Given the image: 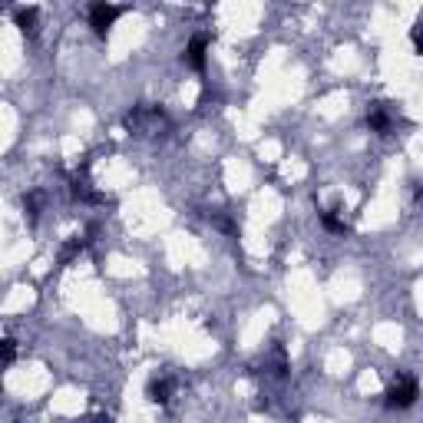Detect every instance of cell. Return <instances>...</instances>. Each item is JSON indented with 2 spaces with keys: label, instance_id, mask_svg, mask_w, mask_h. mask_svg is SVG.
Segmentation results:
<instances>
[{
  "label": "cell",
  "instance_id": "obj_3",
  "mask_svg": "<svg viewBox=\"0 0 423 423\" xmlns=\"http://www.w3.org/2000/svg\"><path fill=\"white\" fill-rule=\"evenodd\" d=\"M126 7H116V4H93L89 7V27H93V33L97 37H106L109 30H113V23L119 17H123Z\"/></svg>",
  "mask_w": 423,
  "mask_h": 423
},
{
  "label": "cell",
  "instance_id": "obj_10",
  "mask_svg": "<svg viewBox=\"0 0 423 423\" xmlns=\"http://www.w3.org/2000/svg\"><path fill=\"white\" fill-rule=\"evenodd\" d=\"M10 364H13V341L7 337L4 341V367H10Z\"/></svg>",
  "mask_w": 423,
  "mask_h": 423
},
{
  "label": "cell",
  "instance_id": "obj_1",
  "mask_svg": "<svg viewBox=\"0 0 423 423\" xmlns=\"http://www.w3.org/2000/svg\"><path fill=\"white\" fill-rule=\"evenodd\" d=\"M126 126L139 136H165L169 129V119L159 106H136L133 113L126 116Z\"/></svg>",
  "mask_w": 423,
  "mask_h": 423
},
{
  "label": "cell",
  "instance_id": "obj_12",
  "mask_svg": "<svg viewBox=\"0 0 423 423\" xmlns=\"http://www.w3.org/2000/svg\"><path fill=\"white\" fill-rule=\"evenodd\" d=\"M417 202H420V209H423V189H417Z\"/></svg>",
  "mask_w": 423,
  "mask_h": 423
},
{
  "label": "cell",
  "instance_id": "obj_9",
  "mask_svg": "<svg viewBox=\"0 0 423 423\" xmlns=\"http://www.w3.org/2000/svg\"><path fill=\"white\" fill-rule=\"evenodd\" d=\"M317 219H321V225H324L327 231H334V235H347V221L337 219L334 209H317Z\"/></svg>",
  "mask_w": 423,
  "mask_h": 423
},
{
  "label": "cell",
  "instance_id": "obj_8",
  "mask_svg": "<svg viewBox=\"0 0 423 423\" xmlns=\"http://www.w3.org/2000/svg\"><path fill=\"white\" fill-rule=\"evenodd\" d=\"M37 17H40L37 7H17V10H13V20H17V27L23 30L27 37H33V33H37Z\"/></svg>",
  "mask_w": 423,
  "mask_h": 423
},
{
  "label": "cell",
  "instance_id": "obj_2",
  "mask_svg": "<svg viewBox=\"0 0 423 423\" xmlns=\"http://www.w3.org/2000/svg\"><path fill=\"white\" fill-rule=\"evenodd\" d=\"M417 397H420V384H417V377L400 374L394 384L387 387L384 407H390V410H407V407L417 404Z\"/></svg>",
  "mask_w": 423,
  "mask_h": 423
},
{
  "label": "cell",
  "instance_id": "obj_5",
  "mask_svg": "<svg viewBox=\"0 0 423 423\" xmlns=\"http://www.w3.org/2000/svg\"><path fill=\"white\" fill-rule=\"evenodd\" d=\"M205 53H209V37H205V33H195V37L189 40L185 53H182V63L185 67H192L195 73H202L205 70Z\"/></svg>",
  "mask_w": 423,
  "mask_h": 423
},
{
  "label": "cell",
  "instance_id": "obj_7",
  "mask_svg": "<svg viewBox=\"0 0 423 423\" xmlns=\"http://www.w3.org/2000/svg\"><path fill=\"white\" fill-rule=\"evenodd\" d=\"M265 367H271V374L278 377H288V370H291V364H288V354H285V344H275L271 347V357L265 361Z\"/></svg>",
  "mask_w": 423,
  "mask_h": 423
},
{
  "label": "cell",
  "instance_id": "obj_4",
  "mask_svg": "<svg viewBox=\"0 0 423 423\" xmlns=\"http://www.w3.org/2000/svg\"><path fill=\"white\" fill-rule=\"evenodd\" d=\"M367 129L377 136H390V129H394V113H390L384 103H370L367 106Z\"/></svg>",
  "mask_w": 423,
  "mask_h": 423
},
{
  "label": "cell",
  "instance_id": "obj_11",
  "mask_svg": "<svg viewBox=\"0 0 423 423\" xmlns=\"http://www.w3.org/2000/svg\"><path fill=\"white\" fill-rule=\"evenodd\" d=\"M414 43H417V50L423 53V20H420V27L414 30Z\"/></svg>",
  "mask_w": 423,
  "mask_h": 423
},
{
  "label": "cell",
  "instance_id": "obj_6",
  "mask_svg": "<svg viewBox=\"0 0 423 423\" xmlns=\"http://www.w3.org/2000/svg\"><path fill=\"white\" fill-rule=\"evenodd\" d=\"M145 397L153 400V404H169V397H172V377H153L149 384H145Z\"/></svg>",
  "mask_w": 423,
  "mask_h": 423
}]
</instances>
